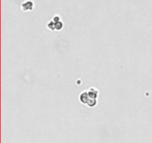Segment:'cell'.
<instances>
[{
    "label": "cell",
    "instance_id": "6da1fadb",
    "mask_svg": "<svg viewBox=\"0 0 152 143\" xmlns=\"http://www.w3.org/2000/svg\"><path fill=\"white\" fill-rule=\"evenodd\" d=\"M34 8V3L32 0H27L21 5V9L22 11H31Z\"/></svg>",
    "mask_w": 152,
    "mask_h": 143
},
{
    "label": "cell",
    "instance_id": "7a4b0ae2",
    "mask_svg": "<svg viewBox=\"0 0 152 143\" xmlns=\"http://www.w3.org/2000/svg\"><path fill=\"white\" fill-rule=\"evenodd\" d=\"M89 99H90V97L88 95V90L82 92L79 95V100L80 103L83 104H87V103H88Z\"/></svg>",
    "mask_w": 152,
    "mask_h": 143
},
{
    "label": "cell",
    "instance_id": "3957f363",
    "mask_svg": "<svg viewBox=\"0 0 152 143\" xmlns=\"http://www.w3.org/2000/svg\"><path fill=\"white\" fill-rule=\"evenodd\" d=\"M88 95H89L90 98H97V99L98 95H99V91L97 88L90 87L88 90Z\"/></svg>",
    "mask_w": 152,
    "mask_h": 143
},
{
    "label": "cell",
    "instance_id": "277c9868",
    "mask_svg": "<svg viewBox=\"0 0 152 143\" xmlns=\"http://www.w3.org/2000/svg\"><path fill=\"white\" fill-rule=\"evenodd\" d=\"M97 104V98H90L88 103H87V106L89 107H94Z\"/></svg>",
    "mask_w": 152,
    "mask_h": 143
},
{
    "label": "cell",
    "instance_id": "5b68a950",
    "mask_svg": "<svg viewBox=\"0 0 152 143\" xmlns=\"http://www.w3.org/2000/svg\"><path fill=\"white\" fill-rule=\"evenodd\" d=\"M47 28L51 31H56V23L51 19L49 21V23L47 24Z\"/></svg>",
    "mask_w": 152,
    "mask_h": 143
},
{
    "label": "cell",
    "instance_id": "8992f818",
    "mask_svg": "<svg viewBox=\"0 0 152 143\" xmlns=\"http://www.w3.org/2000/svg\"><path fill=\"white\" fill-rule=\"evenodd\" d=\"M64 27V24L62 21L56 23V31H61Z\"/></svg>",
    "mask_w": 152,
    "mask_h": 143
},
{
    "label": "cell",
    "instance_id": "52a82bcc",
    "mask_svg": "<svg viewBox=\"0 0 152 143\" xmlns=\"http://www.w3.org/2000/svg\"><path fill=\"white\" fill-rule=\"evenodd\" d=\"M53 19V21L54 22V23H58V22L61 21V17L59 15H55V16H54L53 19Z\"/></svg>",
    "mask_w": 152,
    "mask_h": 143
}]
</instances>
